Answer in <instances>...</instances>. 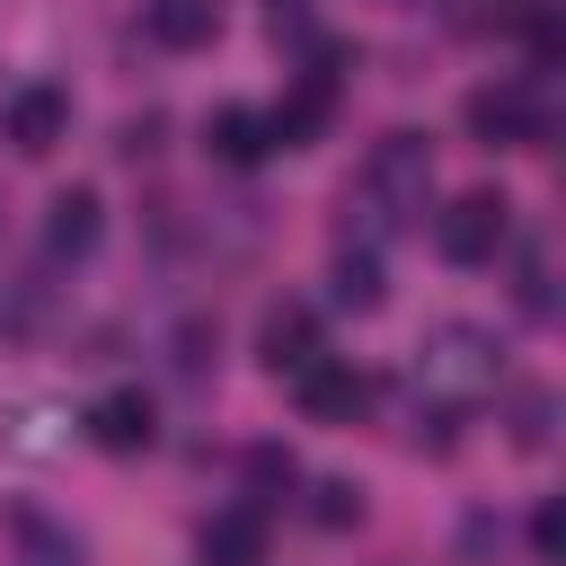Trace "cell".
<instances>
[{
  "label": "cell",
  "instance_id": "obj_5",
  "mask_svg": "<svg viewBox=\"0 0 566 566\" xmlns=\"http://www.w3.org/2000/svg\"><path fill=\"white\" fill-rule=\"evenodd\" d=\"M292 398H301L310 424H354V416L371 407V371H354L345 354H310V363L292 371Z\"/></svg>",
  "mask_w": 566,
  "mask_h": 566
},
{
  "label": "cell",
  "instance_id": "obj_17",
  "mask_svg": "<svg viewBox=\"0 0 566 566\" xmlns=\"http://www.w3.org/2000/svg\"><path fill=\"white\" fill-rule=\"evenodd\" d=\"M557 539H566V513H557V504H539V513H531V548H539L548 566H557Z\"/></svg>",
  "mask_w": 566,
  "mask_h": 566
},
{
  "label": "cell",
  "instance_id": "obj_1",
  "mask_svg": "<svg viewBox=\"0 0 566 566\" xmlns=\"http://www.w3.org/2000/svg\"><path fill=\"white\" fill-rule=\"evenodd\" d=\"M495 380H504L495 336H486V327H469V318H442V327L416 345V398H433L442 416H451V407H469V398H486Z\"/></svg>",
  "mask_w": 566,
  "mask_h": 566
},
{
  "label": "cell",
  "instance_id": "obj_6",
  "mask_svg": "<svg viewBox=\"0 0 566 566\" xmlns=\"http://www.w3.org/2000/svg\"><path fill=\"white\" fill-rule=\"evenodd\" d=\"M62 133H71V97H62V88H44V80H35V88H18V97L0 106V142H9L18 159H44Z\"/></svg>",
  "mask_w": 566,
  "mask_h": 566
},
{
  "label": "cell",
  "instance_id": "obj_14",
  "mask_svg": "<svg viewBox=\"0 0 566 566\" xmlns=\"http://www.w3.org/2000/svg\"><path fill=\"white\" fill-rule=\"evenodd\" d=\"M513 301H522L531 318H548V310H557V283H548V239H522V265H513Z\"/></svg>",
  "mask_w": 566,
  "mask_h": 566
},
{
  "label": "cell",
  "instance_id": "obj_18",
  "mask_svg": "<svg viewBox=\"0 0 566 566\" xmlns=\"http://www.w3.org/2000/svg\"><path fill=\"white\" fill-rule=\"evenodd\" d=\"M27 548H35V557H27V566H80V557H71V548H62V539H44V522H27Z\"/></svg>",
  "mask_w": 566,
  "mask_h": 566
},
{
  "label": "cell",
  "instance_id": "obj_8",
  "mask_svg": "<svg viewBox=\"0 0 566 566\" xmlns=\"http://www.w3.org/2000/svg\"><path fill=\"white\" fill-rule=\"evenodd\" d=\"M150 433H159V407H150L142 389H106V398L88 407V442H97V451H150Z\"/></svg>",
  "mask_w": 566,
  "mask_h": 566
},
{
  "label": "cell",
  "instance_id": "obj_10",
  "mask_svg": "<svg viewBox=\"0 0 566 566\" xmlns=\"http://www.w3.org/2000/svg\"><path fill=\"white\" fill-rule=\"evenodd\" d=\"M142 27H150V44H168V53H203V44L221 35V0H142Z\"/></svg>",
  "mask_w": 566,
  "mask_h": 566
},
{
  "label": "cell",
  "instance_id": "obj_13",
  "mask_svg": "<svg viewBox=\"0 0 566 566\" xmlns=\"http://www.w3.org/2000/svg\"><path fill=\"white\" fill-rule=\"evenodd\" d=\"M336 301L345 310H380V256L371 248H336Z\"/></svg>",
  "mask_w": 566,
  "mask_h": 566
},
{
  "label": "cell",
  "instance_id": "obj_4",
  "mask_svg": "<svg viewBox=\"0 0 566 566\" xmlns=\"http://www.w3.org/2000/svg\"><path fill=\"white\" fill-rule=\"evenodd\" d=\"M433 248H442L451 265H495V256L513 248V203H504L495 186L451 195V203L433 212Z\"/></svg>",
  "mask_w": 566,
  "mask_h": 566
},
{
  "label": "cell",
  "instance_id": "obj_11",
  "mask_svg": "<svg viewBox=\"0 0 566 566\" xmlns=\"http://www.w3.org/2000/svg\"><path fill=\"white\" fill-rule=\"evenodd\" d=\"M203 150L230 159V168H256V159L274 150V124H265L256 106H212V115H203Z\"/></svg>",
  "mask_w": 566,
  "mask_h": 566
},
{
  "label": "cell",
  "instance_id": "obj_2",
  "mask_svg": "<svg viewBox=\"0 0 566 566\" xmlns=\"http://www.w3.org/2000/svg\"><path fill=\"white\" fill-rule=\"evenodd\" d=\"M424 195H433V150H424V133H380L345 203H363L380 230H407V221L424 212Z\"/></svg>",
  "mask_w": 566,
  "mask_h": 566
},
{
  "label": "cell",
  "instance_id": "obj_15",
  "mask_svg": "<svg viewBox=\"0 0 566 566\" xmlns=\"http://www.w3.org/2000/svg\"><path fill=\"white\" fill-rule=\"evenodd\" d=\"M504 416H513V442H522V451H539V442H548V416H557V398H548L539 380H522Z\"/></svg>",
  "mask_w": 566,
  "mask_h": 566
},
{
  "label": "cell",
  "instance_id": "obj_16",
  "mask_svg": "<svg viewBox=\"0 0 566 566\" xmlns=\"http://www.w3.org/2000/svg\"><path fill=\"white\" fill-rule=\"evenodd\" d=\"M310 513H318V522H327V531H345V522H354V513H363V495H354V486H345V478H327V486H318V504H310Z\"/></svg>",
  "mask_w": 566,
  "mask_h": 566
},
{
  "label": "cell",
  "instance_id": "obj_7",
  "mask_svg": "<svg viewBox=\"0 0 566 566\" xmlns=\"http://www.w3.org/2000/svg\"><path fill=\"white\" fill-rule=\"evenodd\" d=\"M97 230H106V221H97V186H62V195L44 203V256H53V265H80V256L97 248Z\"/></svg>",
  "mask_w": 566,
  "mask_h": 566
},
{
  "label": "cell",
  "instance_id": "obj_12",
  "mask_svg": "<svg viewBox=\"0 0 566 566\" xmlns=\"http://www.w3.org/2000/svg\"><path fill=\"white\" fill-rule=\"evenodd\" d=\"M203 566H265V504H230L203 522Z\"/></svg>",
  "mask_w": 566,
  "mask_h": 566
},
{
  "label": "cell",
  "instance_id": "obj_3",
  "mask_svg": "<svg viewBox=\"0 0 566 566\" xmlns=\"http://www.w3.org/2000/svg\"><path fill=\"white\" fill-rule=\"evenodd\" d=\"M469 133L486 142V150H539L548 142V97H539V80H486V88H469Z\"/></svg>",
  "mask_w": 566,
  "mask_h": 566
},
{
  "label": "cell",
  "instance_id": "obj_9",
  "mask_svg": "<svg viewBox=\"0 0 566 566\" xmlns=\"http://www.w3.org/2000/svg\"><path fill=\"white\" fill-rule=\"evenodd\" d=\"M256 354H265V371H301L318 354V310L310 301H274L265 327H256Z\"/></svg>",
  "mask_w": 566,
  "mask_h": 566
}]
</instances>
